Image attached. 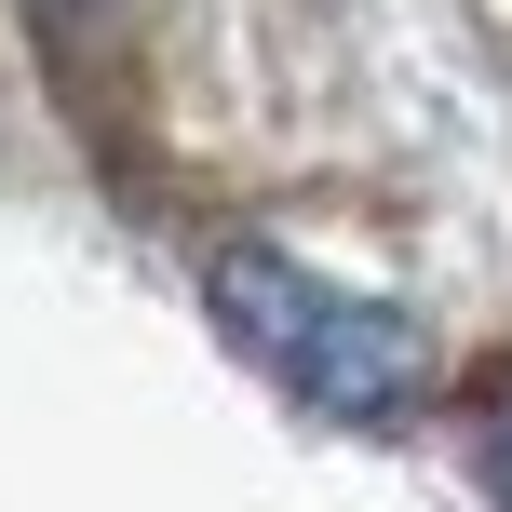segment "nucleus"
Masks as SVG:
<instances>
[{
    "label": "nucleus",
    "instance_id": "f03ea898",
    "mask_svg": "<svg viewBox=\"0 0 512 512\" xmlns=\"http://www.w3.org/2000/svg\"><path fill=\"white\" fill-rule=\"evenodd\" d=\"M486 486H499V512H512V418H499V459H486Z\"/></svg>",
    "mask_w": 512,
    "mask_h": 512
},
{
    "label": "nucleus",
    "instance_id": "f257e3e1",
    "mask_svg": "<svg viewBox=\"0 0 512 512\" xmlns=\"http://www.w3.org/2000/svg\"><path fill=\"white\" fill-rule=\"evenodd\" d=\"M203 297H216V324H230V351L256 364V378H283L297 405H324V418H405L418 391H432L418 310L351 297V283L297 270L283 243H216L203 256Z\"/></svg>",
    "mask_w": 512,
    "mask_h": 512
}]
</instances>
